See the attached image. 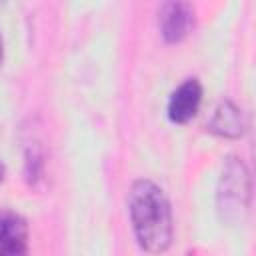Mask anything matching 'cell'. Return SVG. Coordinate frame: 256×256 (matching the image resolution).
<instances>
[{
	"instance_id": "6da1fadb",
	"label": "cell",
	"mask_w": 256,
	"mask_h": 256,
	"mask_svg": "<svg viewBox=\"0 0 256 256\" xmlns=\"http://www.w3.org/2000/svg\"><path fill=\"white\" fill-rule=\"evenodd\" d=\"M128 212L136 242L142 250L160 254L172 244V210L158 184L146 178L136 180L128 192Z\"/></svg>"
},
{
	"instance_id": "7a4b0ae2",
	"label": "cell",
	"mask_w": 256,
	"mask_h": 256,
	"mask_svg": "<svg viewBox=\"0 0 256 256\" xmlns=\"http://www.w3.org/2000/svg\"><path fill=\"white\" fill-rule=\"evenodd\" d=\"M250 198V176L246 166L230 158L224 166V172L220 176V186H218V210L224 214L226 220L238 218L240 210H246Z\"/></svg>"
},
{
	"instance_id": "3957f363",
	"label": "cell",
	"mask_w": 256,
	"mask_h": 256,
	"mask_svg": "<svg viewBox=\"0 0 256 256\" xmlns=\"http://www.w3.org/2000/svg\"><path fill=\"white\" fill-rule=\"evenodd\" d=\"M0 256H28L26 220L12 210H0Z\"/></svg>"
},
{
	"instance_id": "277c9868",
	"label": "cell",
	"mask_w": 256,
	"mask_h": 256,
	"mask_svg": "<svg viewBox=\"0 0 256 256\" xmlns=\"http://www.w3.org/2000/svg\"><path fill=\"white\" fill-rule=\"evenodd\" d=\"M202 102V86L198 78H186L168 100V118L174 124H186L192 120Z\"/></svg>"
},
{
	"instance_id": "5b68a950",
	"label": "cell",
	"mask_w": 256,
	"mask_h": 256,
	"mask_svg": "<svg viewBox=\"0 0 256 256\" xmlns=\"http://www.w3.org/2000/svg\"><path fill=\"white\" fill-rule=\"evenodd\" d=\"M194 26V8L188 2H166L160 8V32L166 42H180Z\"/></svg>"
},
{
	"instance_id": "8992f818",
	"label": "cell",
	"mask_w": 256,
	"mask_h": 256,
	"mask_svg": "<svg viewBox=\"0 0 256 256\" xmlns=\"http://www.w3.org/2000/svg\"><path fill=\"white\" fill-rule=\"evenodd\" d=\"M244 128H246L244 114L232 100H222L208 122V130L224 138H238L244 134Z\"/></svg>"
},
{
	"instance_id": "52a82bcc",
	"label": "cell",
	"mask_w": 256,
	"mask_h": 256,
	"mask_svg": "<svg viewBox=\"0 0 256 256\" xmlns=\"http://www.w3.org/2000/svg\"><path fill=\"white\" fill-rule=\"evenodd\" d=\"M2 56H4V46H2V36H0V62H2Z\"/></svg>"
},
{
	"instance_id": "ba28073f",
	"label": "cell",
	"mask_w": 256,
	"mask_h": 256,
	"mask_svg": "<svg viewBox=\"0 0 256 256\" xmlns=\"http://www.w3.org/2000/svg\"><path fill=\"white\" fill-rule=\"evenodd\" d=\"M2 176H4V166H2V162H0V182H2Z\"/></svg>"
},
{
	"instance_id": "9c48e42d",
	"label": "cell",
	"mask_w": 256,
	"mask_h": 256,
	"mask_svg": "<svg viewBox=\"0 0 256 256\" xmlns=\"http://www.w3.org/2000/svg\"><path fill=\"white\" fill-rule=\"evenodd\" d=\"M186 256H194V254H186Z\"/></svg>"
}]
</instances>
